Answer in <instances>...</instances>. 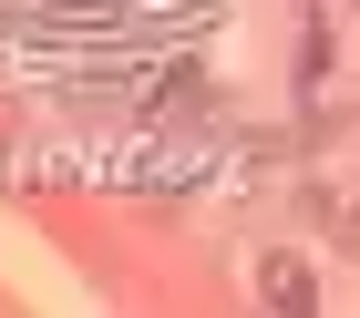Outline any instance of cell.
Returning <instances> with one entry per match:
<instances>
[{
  "instance_id": "cell-1",
  "label": "cell",
  "mask_w": 360,
  "mask_h": 318,
  "mask_svg": "<svg viewBox=\"0 0 360 318\" xmlns=\"http://www.w3.org/2000/svg\"><path fill=\"white\" fill-rule=\"evenodd\" d=\"M257 298H268V308H319V277H309L299 257H268L257 267Z\"/></svg>"
}]
</instances>
